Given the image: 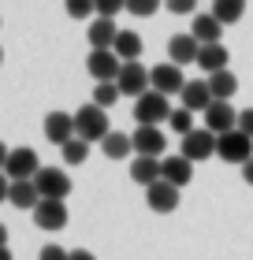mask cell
<instances>
[{
	"mask_svg": "<svg viewBox=\"0 0 253 260\" xmlns=\"http://www.w3.org/2000/svg\"><path fill=\"white\" fill-rule=\"evenodd\" d=\"M242 179L253 186V160H246V164H242Z\"/></svg>",
	"mask_w": 253,
	"mask_h": 260,
	"instance_id": "37",
	"label": "cell"
},
{
	"mask_svg": "<svg viewBox=\"0 0 253 260\" xmlns=\"http://www.w3.org/2000/svg\"><path fill=\"white\" fill-rule=\"evenodd\" d=\"M164 8L172 11V15H194L198 0H164Z\"/></svg>",
	"mask_w": 253,
	"mask_h": 260,
	"instance_id": "33",
	"label": "cell"
},
{
	"mask_svg": "<svg viewBox=\"0 0 253 260\" xmlns=\"http://www.w3.org/2000/svg\"><path fill=\"white\" fill-rule=\"evenodd\" d=\"M8 152H11V149L4 145V141H0V171H4V164H8Z\"/></svg>",
	"mask_w": 253,
	"mask_h": 260,
	"instance_id": "39",
	"label": "cell"
},
{
	"mask_svg": "<svg viewBox=\"0 0 253 260\" xmlns=\"http://www.w3.org/2000/svg\"><path fill=\"white\" fill-rule=\"evenodd\" d=\"M119 97H123V93H119L116 82H97V86H93V104H97V108H112Z\"/></svg>",
	"mask_w": 253,
	"mask_h": 260,
	"instance_id": "27",
	"label": "cell"
},
{
	"mask_svg": "<svg viewBox=\"0 0 253 260\" xmlns=\"http://www.w3.org/2000/svg\"><path fill=\"white\" fill-rule=\"evenodd\" d=\"M160 168H164V182L179 186V190H183V186L194 179V160H186L183 152H172V156H164Z\"/></svg>",
	"mask_w": 253,
	"mask_h": 260,
	"instance_id": "16",
	"label": "cell"
},
{
	"mask_svg": "<svg viewBox=\"0 0 253 260\" xmlns=\"http://www.w3.org/2000/svg\"><path fill=\"white\" fill-rule=\"evenodd\" d=\"M86 156H90V141H82V138H71L67 145H64V164H86Z\"/></svg>",
	"mask_w": 253,
	"mask_h": 260,
	"instance_id": "29",
	"label": "cell"
},
{
	"mask_svg": "<svg viewBox=\"0 0 253 260\" xmlns=\"http://www.w3.org/2000/svg\"><path fill=\"white\" fill-rule=\"evenodd\" d=\"M86 71L93 82H116L119 71H123V60L116 56V49H93L86 56Z\"/></svg>",
	"mask_w": 253,
	"mask_h": 260,
	"instance_id": "6",
	"label": "cell"
},
{
	"mask_svg": "<svg viewBox=\"0 0 253 260\" xmlns=\"http://www.w3.org/2000/svg\"><path fill=\"white\" fill-rule=\"evenodd\" d=\"M130 138H134V152L138 156H156L160 160V152L167 149V138H164L160 126H138Z\"/></svg>",
	"mask_w": 253,
	"mask_h": 260,
	"instance_id": "13",
	"label": "cell"
},
{
	"mask_svg": "<svg viewBox=\"0 0 253 260\" xmlns=\"http://www.w3.org/2000/svg\"><path fill=\"white\" fill-rule=\"evenodd\" d=\"M216 156L227 160V164H246V160H253V138L242 134L238 126L227 130V134L216 138Z\"/></svg>",
	"mask_w": 253,
	"mask_h": 260,
	"instance_id": "3",
	"label": "cell"
},
{
	"mask_svg": "<svg viewBox=\"0 0 253 260\" xmlns=\"http://www.w3.org/2000/svg\"><path fill=\"white\" fill-rule=\"evenodd\" d=\"M101 152L108 160H127L130 152H134V138L130 134H119V130H112L104 141H101Z\"/></svg>",
	"mask_w": 253,
	"mask_h": 260,
	"instance_id": "23",
	"label": "cell"
},
{
	"mask_svg": "<svg viewBox=\"0 0 253 260\" xmlns=\"http://www.w3.org/2000/svg\"><path fill=\"white\" fill-rule=\"evenodd\" d=\"M227 60H231V56H227V49H223L220 41H216V45H201V52H198V67L205 71V75L227 71Z\"/></svg>",
	"mask_w": 253,
	"mask_h": 260,
	"instance_id": "22",
	"label": "cell"
},
{
	"mask_svg": "<svg viewBox=\"0 0 253 260\" xmlns=\"http://www.w3.org/2000/svg\"><path fill=\"white\" fill-rule=\"evenodd\" d=\"M179 97H183V108H190V112H205V108H209V104L216 101V97H212V89H209V82H205V78H194V82H186Z\"/></svg>",
	"mask_w": 253,
	"mask_h": 260,
	"instance_id": "18",
	"label": "cell"
},
{
	"mask_svg": "<svg viewBox=\"0 0 253 260\" xmlns=\"http://www.w3.org/2000/svg\"><path fill=\"white\" fill-rule=\"evenodd\" d=\"M34 182H38V193L49 197V201H67L71 186H75L64 168H41L38 175H34Z\"/></svg>",
	"mask_w": 253,
	"mask_h": 260,
	"instance_id": "5",
	"label": "cell"
},
{
	"mask_svg": "<svg viewBox=\"0 0 253 260\" xmlns=\"http://www.w3.org/2000/svg\"><path fill=\"white\" fill-rule=\"evenodd\" d=\"M190 34H194L201 45H216V41L223 38V22L216 19L212 11H209V15H194V26H190Z\"/></svg>",
	"mask_w": 253,
	"mask_h": 260,
	"instance_id": "21",
	"label": "cell"
},
{
	"mask_svg": "<svg viewBox=\"0 0 253 260\" xmlns=\"http://www.w3.org/2000/svg\"><path fill=\"white\" fill-rule=\"evenodd\" d=\"M38 260H71V253H67V249H60V245H45Z\"/></svg>",
	"mask_w": 253,
	"mask_h": 260,
	"instance_id": "34",
	"label": "cell"
},
{
	"mask_svg": "<svg viewBox=\"0 0 253 260\" xmlns=\"http://www.w3.org/2000/svg\"><path fill=\"white\" fill-rule=\"evenodd\" d=\"M116 86H119V93H123V97H134V101L142 97V93H149L153 82H149L146 63H138V60L123 63V71H119V78H116Z\"/></svg>",
	"mask_w": 253,
	"mask_h": 260,
	"instance_id": "7",
	"label": "cell"
},
{
	"mask_svg": "<svg viewBox=\"0 0 253 260\" xmlns=\"http://www.w3.org/2000/svg\"><path fill=\"white\" fill-rule=\"evenodd\" d=\"M67 205L64 201H49V197H41V205L34 208V223H38L41 231H64L67 227Z\"/></svg>",
	"mask_w": 253,
	"mask_h": 260,
	"instance_id": "11",
	"label": "cell"
},
{
	"mask_svg": "<svg viewBox=\"0 0 253 260\" xmlns=\"http://www.w3.org/2000/svg\"><path fill=\"white\" fill-rule=\"evenodd\" d=\"M0 63H4V49H0Z\"/></svg>",
	"mask_w": 253,
	"mask_h": 260,
	"instance_id": "42",
	"label": "cell"
},
{
	"mask_svg": "<svg viewBox=\"0 0 253 260\" xmlns=\"http://www.w3.org/2000/svg\"><path fill=\"white\" fill-rule=\"evenodd\" d=\"M160 8H164V0H127V11H130V15H138V19H149Z\"/></svg>",
	"mask_w": 253,
	"mask_h": 260,
	"instance_id": "30",
	"label": "cell"
},
{
	"mask_svg": "<svg viewBox=\"0 0 253 260\" xmlns=\"http://www.w3.org/2000/svg\"><path fill=\"white\" fill-rule=\"evenodd\" d=\"M160 160H164V156H160ZM160 160H156V156H134V160H130V179L149 190L153 182H160V179H164Z\"/></svg>",
	"mask_w": 253,
	"mask_h": 260,
	"instance_id": "17",
	"label": "cell"
},
{
	"mask_svg": "<svg viewBox=\"0 0 253 260\" xmlns=\"http://www.w3.org/2000/svg\"><path fill=\"white\" fill-rule=\"evenodd\" d=\"M0 245H8V227L0 223Z\"/></svg>",
	"mask_w": 253,
	"mask_h": 260,
	"instance_id": "41",
	"label": "cell"
},
{
	"mask_svg": "<svg viewBox=\"0 0 253 260\" xmlns=\"http://www.w3.org/2000/svg\"><path fill=\"white\" fill-rule=\"evenodd\" d=\"M119 11H127V0H97V15H104V19H116Z\"/></svg>",
	"mask_w": 253,
	"mask_h": 260,
	"instance_id": "32",
	"label": "cell"
},
{
	"mask_svg": "<svg viewBox=\"0 0 253 260\" xmlns=\"http://www.w3.org/2000/svg\"><path fill=\"white\" fill-rule=\"evenodd\" d=\"M238 126V112L231 108V101H212L209 108H205V130H212L216 138L227 134V130Z\"/></svg>",
	"mask_w": 253,
	"mask_h": 260,
	"instance_id": "10",
	"label": "cell"
},
{
	"mask_svg": "<svg viewBox=\"0 0 253 260\" xmlns=\"http://www.w3.org/2000/svg\"><path fill=\"white\" fill-rule=\"evenodd\" d=\"M198 52H201V41L194 34H175L172 41H167V60L186 67V63H198Z\"/></svg>",
	"mask_w": 253,
	"mask_h": 260,
	"instance_id": "14",
	"label": "cell"
},
{
	"mask_svg": "<svg viewBox=\"0 0 253 260\" xmlns=\"http://www.w3.org/2000/svg\"><path fill=\"white\" fill-rule=\"evenodd\" d=\"M146 201H149V208L153 212H160V216H167V212H175L179 208V186L172 182H153L149 190H146Z\"/></svg>",
	"mask_w": 253,
	"mask_h": 260,
	"instance_id": "15",
	"label": "cell"
},
{
	"mask_svg": "<svg viewBox=\"0 0 253 260\" xmlns=\"http://www.w3.org/2000/svg\"><path fill=\"white\" fill-rule=\"evenodd\" d=\"M212 15L223 22V26H231L246 15V0H212Z\"/></svg>",
	"mask_w": 253,
	"mask_h": 260,
	"instance_id": "26",
	"label": "cell"
},
{
	"mask_svg": "<svg viewBox=\"0 0 253 260\" xmlns=\"http://www.w3.org/2000/svg\"><path fill=\"white\" fill-rule=\"evenodd\" d=\"M238 130L253 138V108H242V112H238Z\"/></svg>",
	"mask_w": 253,
	"mask_h": 260,
	"instance_id": "35",
	"label": "cell"
},
{
	"mask_svg": "<svg viewBox=\"0 0 253 260\" xmlns=\"http://www.w3.org/2000/svg\"><path fill=\"white\" fill-rule=\"evenodd\" d=\"M8 201L15 208H22V212H34L41 205V193H38V182L34 179H22V182H11V193H8Z\"/></svg>",
	"mask_w": 253,
	"mask_h": 260,
	"instance_id": "20",
	"label": "cell"
},
{
	"mask_svg": "<svg viewBox=\"0 0 253 260\" xmlns=\"http://www.w3.org/2000/svg\"><path fill=\"white\" fill-rule=\"evenodd\" d=\"M64 8H67L71 19H86V15L97 11V0H64Z\"/></svg>",
	"mask_w": 253,
	"mask_h": 260,
	"instance_id": "31",
	"label": "cell"
},
{
	"mask_svg": "<svg viewBox=\"0 0 253 260\" xmlns=\"http://www.w3.org/2000/svg\"><path fill=\"white\" fill-rule=\"evenodd\" d=\"M45 168V164L38 160V152H34L30 145H19V149H11L8 152V164H4V175L11 182H22V179H34Z\"/></svg>",
	"mask_w": 253,
	"mask_h": 260,
	"instance_id": "4",
	"label": "cell"
},
{
	"mask_svg": "<svg viewBox=\"0 0 253 260\" xmlns=\"http://www.w3.org/2000/svg\"><path fill=\"white\" fill-rule=\"evenodd\" d=\"M167 115H172V104H167V97H164V93H156V89L142 93V97L134 101L138 126H160V123H167Z\"/></svg>",
	"mask_w": 253,
	"mask_h": 260,
	"instance_id": "2",
	"label": "cell"
},
{
	"mask_svg": "<svg viewBox=\"0 0 253 260\" xmlns=\"http://www.w3.org/2000/svg\"><path fill=\"white\" fill-rule=\"evenodd\" d=\"M45 138H49L52 145L64 149L71 138H78V134H75V115H67V112H49V115H45Z\"/></svg>",
	"mask_w": 253,
	"mask_h": 260,
	"instance_id": "12",
	"label": "cell"
},
{
	"mask_svg": "<svg viewBox=\"0 0 253 260\" xmlns=\"http://www.w3.org/2000/svg\"><path fill=\"white\" fill-rule=\"evenodd\" d=\"M0 260H15V256H11V249H8V245H0Z\"/></svg>",
	"mask_w": 253,
	"mask_h": 260,
	"instance_id": "40",
	"label": "cell"
},
{
	"mask_svg": "<svg viewBox=\"0 0 253 260\" xmlns=\"http://www.w3.org/2000/svg\"><path fill=\"white\" fill-rule=\"evenodd\" d=\"M8 193H11V179H8L4 171H0V205H4V201H8Z\"/></svg>",
	"mask_w": 253,
	"mask_h": 260,
	"instance_id": "36",
	"label": "cell"
},
{
	"mask_svg": "<svg viewBox=\"0 0 253 260\" xmlns=\"http://www.w3.org/2000/svg\"><path fill=\"white\" fill-rule=\"evenodd\" d=\"M86 38H90V45L93 49H116V38H119V30H116V19H104V15H97L86 26Z\"/></svg>",
	"mask_w": 253,
	"mask_h": 260,
	"instance_id": "19",
	"label": "cell"
},
{
	"mask_svg": "<svg viewBox=\"0 0 253 260\" xmlns=\"http://www.w3.org/2000/svg\"><path fill=\"white\" fill-rule=\"evenodd\" d=\"M209 89L216 101H231L238 93V78L231 75V71H216V75H209Z\"/></svg>",
	"mask_w": 253,
	"mask_h": 260,
	"instance_id": "24",
	"label": "cell"
},
{
	"mask_svg": "<svg viewBox=\"0 0 253 260\" xmlns=\"http://www.w3.org/2000/svg\"><path fill=\"white\" fill-rule=\"evenodd\" d=\"M116 56L123 63H130V60H138L142 56V38L134 30H119V38H116Z\"/></svg>",
	"mask_w": 253,
	"mask_h": 260,
	"instance_id": "25",
	"label": "cell"
},
{
	"mask_svg": "<svg viewBox=\"0 0 253 260\" xmlns=\"http://www.w3.org/2000/svg\"><path fill=\"white\" fill-rule=\"evenodd\" d=\"M149 82H153V89L156 93H164V97H172V93H183V86H186V78H183V67L179 63H156L153 71H149Z\"/></svg>",
	"mask_w": 253,
	"mask_h": 260,
	"instance_id": "8",
	"label": "cell"
},
{
	"mask_svg": "<svg viewBox=\"0 0 253 260\" xmlns=\"http://www.w3.org/2000/svg\"><path fill=\"white\" fill-rule=\"evenodd\" d=\"M183 152L186 160H209V156H216V134L212 130H205V126H198V130H190V134L183 138Z\"/></svg>",
	"mask_w": 253,
	"mask_h": 260,
	"instance_id": "9",
	"label": "cell"
},
{
	"mask_svg": "<svg viewBox=\"0 0 253 260\" xmlns=\"http://www.w3.org/2000/svg\"><path fill=\"white\" fill-rule=\"evenodd\" d=\"M71 260H97V256L86 253V249H75V253H71Z\"/></svg>",
	"mask_w": 253,
	"mask_h": 260,
	"instance_id": "38",
	"label": "cell"
},
{
	"mask_svg": "<svg viewBox=\"0 0 253 260\" xmlns=\"http://www.w3.org/2000/svg\"><path fill=\"white\" fill-rule=\"evenodd\" d=\"M167 126H172L175 130V134H190V130H198L194 126V112H190V108H172V115H167Z\"/></svg>",
	"mask_w": 253,
	"mask_h": 260,
	"instance_id": "28",
	"label": "cell"
},
{
	"mask_svg": "<svg viewBox=\"0 0 253 260\" xmlns=\"http://www.w3.org/2000/svg\"><path fill=\"white\" fill-rule=\"evenodd\" d=\"M75 134H78L82 141H90V145H93V141L101 145V141H104L108 134H112L104 108H97L93 101H90V104H82V108L75 112Z\"/></svg>",
	"mask_w": 253,
	"mask_h": 260,
	"instance_id": "1",
	"label": "cell"
}]
</instances>
